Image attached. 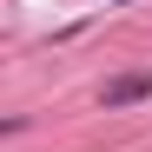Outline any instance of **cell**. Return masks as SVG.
Returning <instances> with one entry per match:
<instances>
[{
    "label": "cell",
    "instance_id": "1",
    "mask_svg": "<svg viewBox=\"0 0 152 152\" xmlns=\"http://www.w3.org/2000/svg\"><path fill=\"white\" fill-rule=\"evenodd\" d=\"M145 93H152V73H132V80H113L99 99H106V106H132V99H145Z\"/></svg>",
    "mask_w": 152,
    "mask_h": 152
}]
</instances>
